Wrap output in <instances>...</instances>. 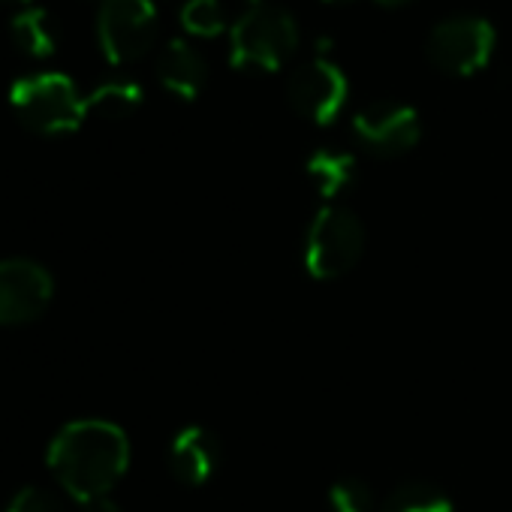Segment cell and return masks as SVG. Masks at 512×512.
Wrapping results in <instances>:
<instances>
[{
	"mask_svg": "<svg viewBox=\"0 0 512 512\" xmlns=\"http://www.w3.org/2000/svg\"><path fill=\"white\" fill-rule=\"evenodd\" d=\"M46 458L58 485H64L73 500L91 503L109 497L127 473L130 440L115 422L76 419L52 437Z\"/></svg>",
	"mask_w": 512,
	"mask_h": 512,
	"instance_id": "cell-1",
	"label": "cell"
},
{
	"mask_svg": "<svg viewBox=\"0 0 512 512\" xmlns=\"http://www.w3.org/2000/svg\"><path fill=\"white\" fill-rule=\"evenodd\" d=\"M299 49V22L281 7H247L229 28V64L235 70L275 73Z\"/></svg>",
	"mask_w": 512,
	"mask_h": 512,
	"instance_id": "cell-2",
	"label": "cell"
},
{
	"mask_svg": "<svg viewBox=\"0 0 512 512\" xmlns=\"http://www.w3.org/2000/svg\"><path fill=\"white\" fill-rule=\"evenodd\" d=\"M10 106L16 118L40 136L76 133L88 118V103L76 82L64 73H34L10 88Z\"/></svg>",
	"mask_w": 512,
	"mask_h": 512,
	"instance_id": "cell-3",
	"label": "cell"
},
{
	"mask_svg": "<svg viewBox=\"0 0 512 512\" xmlns=\"http://www.w3.org/2000/svg\"><path fill=\"white\" fill-rule=\"evenodd\" d=\"M365 253V226L344 205H326L308 226L305 269L317 281L347 275Z\"/></svg>",
	"mask_w": 512,
	"mask_h": 512,
	"instance_id": "cell-4",
	"label": "cell"
},
{
	"mask_svg": "<svg viewBox=\"0 0 512 512\" xmlns=\"http://www.w3.org/2000/svg\"><path fill=\"white\" fill-rule=\"evenodd\" d=\"M497 34L479 16H449L437 22L425 40L428 61L446 76H473L494 55Z\"/></svg>",
	"mask_w": 512,
	"mask_h": 512,
	"instance_id": "cell-5",
	"label": "cell"
},
{
	"mask_svg": "<svg viewBox=\"0 0 512 512\" xmlns=\"http://www.w3.org/2000/svg\"><path fill=\"white\" fill-rule=\"evenodd\" d=\"M100 52L112 67L139 61L157 40V10L151 0H100Z\"/></svg>",
	"mask_w": 512,
	"mask_h": 512,
	"instance_id": "cell-6",
	"label": "cell"
},
{
	"mask_svg": "<svg viewBox=\"0 0 512 512\" xmlns=\"http://www.w3.org/2000/svg\"><path fill=\"white\" fill-rule=\"evenodd\" d=\"M55 296V281L34 260H0V326L37 323Z\"/></svg>",
	"mask_w": 512,
	"mask_h": 512,
	"instance_id": "cell-7",
	"label": "cell"
},
{
	"mask_svg": "<svg viewBox=\"0 0 512 512\" xmlns=\"http://www.w3.org/2000/svg\"><path fill=\"white\" fill-rule=\"evenodd\" d=\"M347 94H350L347 76L329 58H314V61L302 64L290 76V85H287V97H290L293 109L320 127L332 124L341 115Z\"/></svg>",
	"mask_w": 512,
	"mask_h": 512,
	"instance_id": "cell-8",
	"label": "cell"
},
{
	"mask_svg": "<svg viewBox=\"0 0 512 512\" xmlns=\"http://www.w3.org/2000/svg\"><path fill=\"white\" fill-rule=\"evenodd\" d=\"M353 133L371 154L401 157L410 148H416L422 136V121H419V112L407 103L377 100L356 112Z\"/></svg>",
	"mask_w": 512,
	"mask_h": 512,
	"instance_id": "cell-9",
	"label": "cell"
},
{
	"mask_svg": "<svg viewBox=\"0 0 512 512\" xmlns=\"http://www.w3.org/2000/svg\"><path fill=\"white\" fill-rule=\"evenodd\" d=\"M220 464V443L211 431L190 425L181 428L169 446V467L184 485H205Z\"/></svg>",
	"mask_w": 512,
	"mask_h": 512,
	"instance_id": "cell-10",
	"label": "cell"
},
{
	"mask_svg": "<svg viewBox=\"0 0 512 512\" xmlns=\"http://www.w3.org/2000/svg\"><path fill=\"white\" fill-rule=\"evenodd\" d=\"M157 79L160 85L175 94L178 100H196L208 82V64L205 58L181 37L169 40L157 58Z\"/></svg>",
	"mask_w": 512,
	"mask_h": 512,
	"instance_id": "cell-11",
	"label": "cell"
},
{
	"mask_svg": "<svg viewBox=\"0 0 512 512\" xmlns=\"http://www.w3.org/2000/svg\"><path fill=\"white\" fill-rule=\"evenodd\" d=\"M308 178L314 181L317 193L323 199H335L341 196L353 178H356V157L350 151H338V148H320L308 157L305 163Z\"/></svg>",
	"mask_w": 512,
	"mask_h": 512,
	"instance_id": "cell-12",
	"label": "cell"
},
{
	"mask_svg": "<svg viewBox=\"0 0 512 512\" xmlns=\"http://www.w3.org/2000/svg\"><path fill=\"white\" fill-rule=\"evenodd\" d=\"M13 43L22 55L46 61L55 55V28L46 10H25L10 22Z\"/></svg>",
	"mask_w": 512,
	"mask_h": 512,
	"instance_id": "cell-13",
	"label": "cell"
},
{
	"mask_svg": "<svg viewBox=\"0 0 512 512\" xmlns=\"http://www.w3.org/2000/svg\"><path fill=\"white\" fill-rule=\"evenodd\" d=\"M145 94H142V85L139 82H130V79H112V82H103L97 85L85 103H88V115H100V118H127L133 115L139 106H142Z\"/></svg>",
	"mask_w": 512,
	"mask_h": 512,
	"instance_id": "cell-14",
	"label": "cell"
},
{
	"mask_svg": "<svg viewBox=\"0 0 512 512\" xmlns=\"http://www.w3.org/2000/svg\"><path fill=\"white\" fill-rule=\"evenodd\" d=\"M380 512H455V509L440 488L428 482H407L386 497Z\"/></svg>",
	"mask_w": 512,
	"mask_h": 512,
	"instance_id": "cell-15",
	"label": "cell"
},
{
	"mask_svg": "<svg viewBox=\"0 0 512 512\" xmlns=\"http://www.w3.org/2000/svg\"><path fill=\"white\" fill-rule=\"evenodd\" d=\"M181 28L190 37H217L223 34V7L220 0H187L181 7Z\"/></svg>",
	"mask_w": 512,
	"mask_h": 512,
	"instance_id": "cell-16",
	"label": "cell"
},
{
	"mask_svg": "<svg viewBox=\"0 0 512 512\" xmlns=\"http://www.w3.org/2000/svg\"><path fill=\"white\" fill-rule=\"evenodd\" d=\"M332 512H374L377 500L365 479H341L329 491Z\"/></svg>",
	"mask_w": 512,
	"mask_h": 512,
	"instance_id": "cell-17",
	"label": "cell"
},
{
	"mask_svg": "<svg viewBox=\"0 0 512 512\" xmlns=\"http://www.w3.org/2000/svg\"><path fill=\"white\" fill-rule=\"evenodd\" d=\"M7 512H64L61 500L49 491V488H40V485H25L13 494Z\"/></svg>",
	"mask_w": 512,
	"mask_h": 512,
	"instance_id": "cell-18",
	"label": "cell"
},
{
	"mask_svg": "<svg viewBox=\"0 0 512 512\" xmlns=\"http://www.w3.org/2000/svg\"><path fill=\"white\" fill-rule=\"evenodd\" d=\"M82 512H121V509H118V503L112 497H100V500L82 503Z\"/></svg>",
	"mask_w": 512,
	"mask_h": 512,
	"instance_id": "cell-19",
	"label": "cell"
},
{
	"mask_svg": "<svg viewBox=\"0 0 512 512\" xmlns=\"http://www.w3.org/2000/svg\"><path fill=\"white\" fill-rule=\"evenodd\" d=\"M374 4H380V7H404L407 0H374Z\"/></svg>",
	"mask_w": 512,
	"mask_h": 512,
	"instance_id": "cell-20",
	"label": "cell"
},
{
	"mask_svg": "<svg viewBox=\"0 0 512 512\" xmlns=\"http://www.w3.org/2000/svg\"><path fill=\"white\" fill-rule=\"evenodd\" d=\"M269 0H247V7H266Z\"/></svg>",
	"mask_w": 512,
	"mask_h": 512,
	"instance_id": "cell-21",
	"label": "cell"
},
{
	"mask_svg": "<svg viewBox=\"0 0 512 512\" xmlns=\"http://www.w3.org/2000/svg\"><path fill=\"white\" fill-rule=\"evenodd\" d=\"M326 4H350V0H326Z\"/></svg>",
	"mask_w": 512,
	"mask_h": 512,
	"instance_id": "cell-22",
	"label": "cell"
},
{
	"mask_svg": "<svg viewBox=\"0 0 512 512\" xmlns=\"http://www.w3.org/2000/svg\"><path fill=\"white\" fill-rule=\"evenodd\" d=\"M10 4H31V0H10Z\"/></svg>",
	"mask_w": 512,
	"mask_h": 512,
	"instance_id": "cell-23",
	"label": "cell"
}]
</instances>
